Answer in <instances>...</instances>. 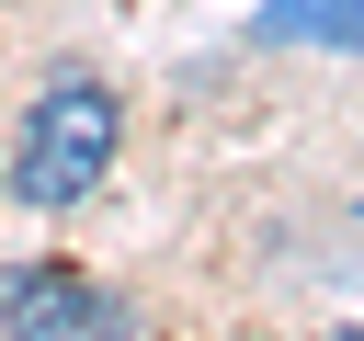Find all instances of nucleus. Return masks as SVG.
Instances as JSON below:
<instances>
[{
    "mask_svg": "<svg viewBox=\"0 0 364 341\" xmlns=\"http://www.w3.org/2000/svg\"><path fill=\"white\" fill-rule=\"evenodd\" d=\"M0 330L23 341H80V330H114V296L68 261H11L0 273Z\"/></svg>",
    "mask_w": 364,
    "mask_h": 341,
    "instance_id": "2",
    "label": "nucleus"
},
{
    "mask_svg": "<svg viewBox=\"0 0 364 341\" xmlns=\"http://www.w3.org/2000/svg\"><path fill=\"white\" fill-rule=\"evenodd\" d=\"M114 136H125V114H114V91L102 80H46L34 91V114H23V148H11V193L23 205H46V216H68L102 170H114Z\"/></svg>",
    "mask_w": 364,
    "mask_h": 341,
    "instance_id": "1",
    "label": "nucleus"
},
{
    "mask_svg": "<svg viewBox=\"0 0 364 341\" xmlns=\"http://www.w3.org/2000/svg\"><path fill=\"white\" fill-rule=\"evenodd\" d=\"M0 193H11V170H0Z\"/></svg>",
    "mask_w": 364,
    "mask_h": 341,
    "instance_id": "4",
    "label": "nucleus"
},
{
    "mask_svg": "<svg viewBox=\"0 0 364 341\" xmlns=\"http://www.w3.org/2000/svg\"><path fill=\"white\" fill-rule=\"evenodd\" d=\"M250 34L262 45H364V0H262Z\"/></svg>",
    "mask_w": 364,
    "mask_h": 341,
    "instance_id": "3",
    "label": "nucleus"
}]
</instances>
